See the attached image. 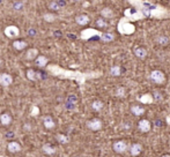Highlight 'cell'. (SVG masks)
I'll return each mask as SVG.
<instances>
[{"label":"cell","mask_w":170,"mask_h":157,"mask_svg":"<svg viewBox=\"0 0 170 157\" xmlns=\"http://www.w3.org/2000/svg\"><path fill=\"white\" fill-rule=\"evenodd\" d=\"M46 72L49 74H51L52 76L58 78H64V80H73L77 81L80 85H82L89 78H95L101 76V72H87V73H82V72H78V71H68L65 68H62L58 65H46L45 67Z\"/></svg>","instance_id":"cell-1"},{"label":"cell","mask_w":170,"mask_h":157,"mask_svg":"<svg viewBox=\"0 0 170 157\" xmlns=\"http://www.w3.org/2000/svg\"><path fill=\"white\" fill-rule=\"evenodd\" d=\"M118 28H119V32L120 34H125V35L133 34L134 30H135L134 25H132L131 23H129V20L127 19H122V21L118 24Z\"/></svg>","instance_id":"cell-2"},{"label":"cell","mask_w":170,"mask_h":157,"mask_svg":"<svg viewBox=\"0 0 170 157\" xmlns=\"http://www.w3.org/2000/svg\"><path fill=\"white\" fill-rule=\"evenodd\" d=\"M149 78H151L152 82H154L156 84H163L166 82V75H164V73L161 72V71H159V70L153 71L151 73V75H149Z\"/></svg>","instance_id":"cell-3"},{"label":"cell","mask_w":170,"mask_h":157,"mask_svg":"<svg viewBox=\"0 0 170 157\" xmlns=\"http://www.w3.org/2000/svg\"><path fill=\"white\" fill-rule=\"evenodd\" d=\"M3 34H5V36H7L8 38L14 39V38H16V37L20 36V29H19V27L10 24V25H7V27L3 29Z\"/></svg>","instance_id":"cell-4"},{"label":"cell","mask_w":170,"mask_h":157,"mask_svg":"<svg viewBox=\"0 0 170 157\" xmlns=\"http://www.w3.org/2000/svg\"><path fill=\"white\" fill-rule=\"evenodd\" d=\"M95 36H98V37L101 38L102 32L98 31V30H96V29H93V28H88V29L82 30V31H81V35H80L81 39H84V41H87V39H89V38H93V37H95Z\"/></svg>","instance_id":"cell-5"},{"label":"cell","mask_w":170,"mask_h":157,"mask_svg":"<svg viewBox=\"0 0 170 157\" xmlns=\"http://www.w3.org/2000/svg\"><path fill=\"white\" fill-rule=\"evenodd\" d=\"M87 127L90 131L97 132V131H100L102 128V121L98 118H93V119H90V120L87 121Z\"/></svg>","instance_id":"cell-6"},{"label":"cell","mask_w":170,"mask_h":157,"mask_svg":"<svg viewBox=\"0 0 170 157\" xmlns=\"http://www.w3.org/2000/svg\"><path fill=\"white\" fill-rule=\"evenodd\" d=\"M13 83V76L8 73H0V85L9 87Z\"/></svg>","instance_id":"cell-7"},{"label":"cell","mask_w":170,"mask_h":157,"mask_svg":"<svg viewBox=\"0 0 170 157\" xmlns=\"http://www.w3.org/2000/svg\"><path fill=\"white\" fill-rule=\"evenodd\" d=\"M112 148H113V150H115L116 153L123 154V153H125L126 149H127V143H126L125 141H122V140H120V141H116V142L113 143Z\"/></svg>","instance_id":"cell-8"},{"label":"cell","mask_w":170,"mask_h":157,"mask_svg":"<svg viewBox=\"0 0 170 157\" xmlns=\"http://www.w3.org/2000/svg\"><path fill=\"white\" fill-rule=\"evenodd\" d=\"M37 56H38V50H37L36 48H30V49H28V50L26 51L24 58H26V60H28V61H32V60H35V59L37 58Z\"/></svg>","instance_id":"cell-9"},{"label":"cell","mask_w":170,"mask_h":157,"mask_svg":"<svg viewBox=\"0 0 170 157\" xmlns=\"http://www.w3.org/2000/svg\"><path fill=\"white\" fill-rule=\"evenodd\" d=\"M35 61V65L38 67V68H44V67H46V65L49 64V59H48V57H45V56H37V58L34 60Z\"/></svg>","instance_id":"cell-10"},{"label":"cell","mask_w":170,"mask_h":157,"mask_svg":"<svg viewBox=\"0 0 170 157\" xmlns=\"http://www.w3.org/2000/svg\"><path fill=\"white\" fill-rule=\"evenodd\" d=\"M7 149H8L9 153L16 154V153H20V151H21L22 147H21V145H20L19 142H16V141H10V142H8V145H7Z\"/></svg>","instance_id":"cell-11"},{"label":"cell","mask_w":170,"mask_h":157,"mask_svg":"<svg viewBox=\"0 0 170 157\" xmlns=\"http://www.w3.org/2000/svg\"><path fill=\"white\" fill-rule=\"evenodd\" d=\"M43 125L46 129H52V128L56 127V123H55V120L51 116H45L43 118Z\"/></svg>","instance_id":"cell-12"},{"label":"cell","mask_w":170,"mask_h":157,"mask_svg":"<svg viewBox=\"0 0 170 157\" xmlns=\"http://www.w3.org/2000/svg\"><path fill=\"white\" fill-rule=\"evenodd\" d=\"M26 75H27V78L30 80V81H37L38 78H42V76H41L42 74L38 73V72H36V71L32 70V68H29V70L27 71Z\"/></svg>","instance_id":"cell-13"},{"label":"cell","mask_w":170,"mask_h":157,"mask_svg":"<svg viewBox=\"0 0 170 157\" xmlns=\"http://www.w3.org/2000/svg\"><path fill=\"white\" fill-rule=\"evenodd\" d=\"M140 132L142 133H147L151 131V123L147 120V119H142L141 121H139V125H138Z\"/></svg>","instance_id":"cell-14"},{"label":"cell","mask_w":170,"mask_h":157,"mask_svg":"<svg viewBox=\"0 0 170 157\" xmlns=\"http://www.w3.org/2000/svg\"><path fill=\"white\" fill-rule=\"evenodd\" d=\"M0 124L2 126H9L12 124V116L7 112L0 114Z\"/></svg>","instance_id":"cell-15"},{"label":"cell","mask_w":170,"mask_h":157,"mask_svg":"<svg viewBox=\"0 0 170 157\" xmlns=\"http://www.w3.org/2000/svg\"><path fill=\"white\" fill-rule=\"evenodd\" d=\"M134 54L139 59H145L147 57V50L145 48H141V46H135L134 48Z\"/></svg>","instance_id":"cell-16"},{"label":"cell","mask_w":170,"mask_h":157,"mask_svg":"<svg viewBox=\"0 0 170 157\" xmlns=\"http://www.w3.org/2000/svg\"><path fill=\"white\" fill-rule=\"evenodd\" d=\"M27 46H28V44H27V42H26V41H20V39H16V41H14V42H13V48H14L16 51H22V50H24Z\"/></svg>","instance_id":"cell-17"},{"label":"cell","mask_w":170,"mask_h":157,"mask_svg":"<svg viewBox=\"0 0 170 157\" xmlns=\"http://www.w3.org/2000/svg\"><path fill=\"white\" fill-rule=\"evenodd\" d=\"M75 22L79 24V25H86L89 23V16L86 15V14H81V15H78L75 17Z\"/></svg>","instance_id":"cell-18"},{"label":"cell","mask_w":170,"mask_h":157,"mask_svg":"<svg viewBox=\"0 0 170 157\" xmlns=\"http://www.w3.org/2000/svg\"><path fill=\"white\" fill-rule=\"evenodd\" d=\"M130 151H131V155H132V156H138V155L142 151V146H141L140 143H133V145L131 146Z\"/></svg>","instance_id":"cell-19"},{"label":"cell","mask_w":170,"mask_h":157,"mask_svg":"<svg viewBox=\"0 0 170 157\" xmlns=\"http://www.w3.org/2000/svg\"><path fill=\"white\" fill-rule=\"evenodd\" d=\"M42 150H43V153L46 154V155H53V154L56 153V148H55L53 146H51L50 143H45V145H43Z\"/></svg>","instance_id":"cell-20"},{"label":"cell","mask_w":170,"mask_h":157,"mask_svg":"<svg viewBox=\"0 0 170 157\" xmlns=\"http://www.w3.org/2000/svg\"><path fill=\"white\" fill-rule=\"evenodd\" d=\"M131 112H132L134 116L139 117V116H142V114L145 113V109L141 107L140 105H133V106L131 107Z\"/></svg>","instance_id":"cell-21"},{"label":"cell","mask_w":170,"mask_h":157,"mask_svg":"<svg viewBox=\"0 0 170 157\" xmlns=\"http://www.w3.org/2000/svg\"><path fill=\"white\" fill-rule=\"evenodd\" d=\"M57 19H58V16H57L56 14H53V13H45V14L43 15V20H44L45 22H48V23H52V22H55Z\"/></svg>","instance_id":"cell-22"},{"label":"cell","mask_w":170,"mask_h":157,"mask_svg":"<svg viewBox=\"0 0 170 157\" xmlns=\"http://www.w3.org/2000/svg\"><path fill=\"white\" fill-rule=\"evenodd\" d=\"M56 140H57L60 145H66V143L70 142V138H68L67 135H65V134H62V133H58V134L56 135Z\"/></svg>","instance_id":"cell-23"},{"label":"cell","mask_w":170,"mask_h":157,"mask_svg":"<svg viewBox=\"0 0 170 157\" xmlns=\"http://www.w3.org/2000/svg\"><path fill=\"white\" fill-rule=\"evenodd\" d=\"M101 15L104 17V19H110L113 16V10L109 7H104L102 10H101Z\"/></svg>","instance_id":"cell-24"},{"label":"cell","mask_w":170,"mask_h":157,"mask_svg":"<svg viewBox=\"0 0 170 157\" xmlns=\"http://www.w3.org/2000/svg\"><path fill=\"white\" fill-rule=\"evenodd\" d=\"M113 39H115V35H113V34H110V32H102V36H101V41H102V42L109 43V42H112Z\"/></svg>","instance_id":"cell-25"},{"label":"cell","mask_w":170,"mask_h":157,"mask_svg":"<svg viewBox=\"0 0 170 157\" xmlns=\"http://www.w3.org/2000/svg\"><path fill=\"white\" fill-rule=\"evenodd\" d=\"M12 8L14 10H17V12H21L23 8H24V2L22 0H16L12 3Z\"/></svg>","instance_id":"cell-26"},{"label":"cell","mask_w":170,"mask_h":157,"mask_svg":"<svg viewBox=\"0 0 170 157\" xmlns=\"http://www.w3.org/2000/svg\"><path fill=\"white\" fill-rule=\"evenodd\" d=\"M139 101H140L141 103H145V104H151V103H153L154 98H153V96H152L151 94H145L144 96L139 97Z\"/></svg>","instance_id":"cell-27"},{"label":"cell","mask_w":170,"mask_h":157,"mask_svg":"<svg viewBox=\"0 0 170 157\" xmlns=\"http://www.w3.org/2000/svg\"><path fill=\"white\" fill-rule=\"evenodd\" d=\"M120 74H122V68H120V66L116 65V66H112V67L110 68V75H112V76H119Z\"/></svg>","instance_id":"cell-28"},{"label":"cell","mask_w":170,"mask_h":157,"mask_svg":"<svg viewBox=\"0 0 170 157\" xmlns=\"http://www.w3.org/2000/svg\"><path fill=\"white\" fill-rule=\"evenodd\" d=\"M49 9H50V10H53V12H58V10L62 9V7H60V5L57 2V0H55V1H51V2L49 3Z\"/></svg>","instance_id":"cell-29"},{"label":"cell","mask_w":170,"mask_h":157,"mask_svg":"<svg viewBox=\"0 0 170 157\" xmlns=\"http://www.w3.org/2000/svg\"><path fill=\"white\" fill-rule=\"evenodd\" d=\"M91 107L95 110V111H101L103 109V103L101 101H94L93 104H91Z\"/></svg>","instance_id":"cell-30"},{"label":"cell","mask_w":170,"mask_h":157,"mask_svg":"<svg viewBox=\"0 0 170 157\" xmlns=\"http://www.w3.org/2000/svg\"><path fill=\"white\" fill-rule=\"evenodd\" d=\"M156 42L160 44V45H167L169 43V38L167 36H159L156 38Z\"/></svg>","instance_id":"cell-31"},{"label":"cell","mask_w":170,"mask_h":157,"mask_svg":"<svg viewBox=\"0 0 170 157\" xmlns=\"http://www.w3.org/2000/svg\"><path fill=\"white\" fill-rule=\"evenodd\" d=\"M96 27H98V28H106L108 27V23L104 20V17H101V19L96 20Z\"/></svg>","instance_id":"cell-32"},{"label":"cell","mask_w":170,"mask_h":157,"mask_svg":"<svg viewBox=\"0 0 170 157\" xmlns=\"http://www.w3.org/2000/svg\"><path fill=\"white\" fill-rule=\"evenodd\" d=\"M39 114V107L37 105H32L31 110H30V116L31 117H37Z\"/></svg>","instance_id":"cell-33"},{"label":"cell","mask_w":170,"mask_h":157,"mask_svg":"<svg viewBox=\"0 0 170 157\" xmlns=\"http://www.w3.org/2000/svg\"><path fill=\"white\" fill-rule=\"evenodd\" d=\"M125 92H126V89L124 87H119L117 90H116V95L118 97H124L125 96Z\"/></svg>","instance_id":"cell-34"},{"label":"cell","mask_w":170,"mask_h":157,"mask_svg":"<svg viewBox=\"0 0 170 157\" xmlns=\"http://www.w3.org/2000/svg\"><path fill=\"white\" fill-rule=\"evenodd\" d=\"M154 99H155L156 102L162 101V96H161V94H160V92H158V91H155V92H154Z\"/></svg>","instance_id":"cell-35"},{"label":"cell","mask_w":170,"mask_h":157,"mask_svg":"<svg viewBox=\"0 0 170 157\" xmlns=\"http://www.w3.org/2000/svg\"><path fill=\"white\" fill-rule=\"evenodd\" d=\"M57 2L60 5V7H62V8L66 6V0H57Z\"/></svg>","instance_id":"cell-36"},{"label":"cell","mask_w":170,"mask_h":157,"mask_svg":"<svg viewBox=\"0 0 170 157\" xmlns=\"http://www.w3.org/2000/svg\"><path fill=\"white\" fill-rule=\"evenodd\" d=\"M23 127H24V129H28V131H30V129H31V127H30V125H29V124H26Z\"/></svg>","instance_id":"cell-37"},{"label":"cell","mask_w":170,"mask_h":157,"mask_svg":"<svg viewBox=\"0 0 170 157\" xmlns=\"http://www.w3.org/2000/svg\"><path fill=\"white\" fill-rule=\"evenodd\" d=\"M2 66H3V60H2L1 58H0V70L2 68Z\"/></svg>","instance_id":"cell-38"},{"label":"cell","mask_w":170,"mask_h":157,"mask_svg":"<svg viewBox=\"0 0 170 157\" xmlns=\"http://www.w3.org/2000/svg\"><path fill=\"white\" fill-rule=\"evenodd\" d=\"M1 1H2V0H0V3H1Z\"/></svg>","instance_id":"cell-39"}]
</instances>
